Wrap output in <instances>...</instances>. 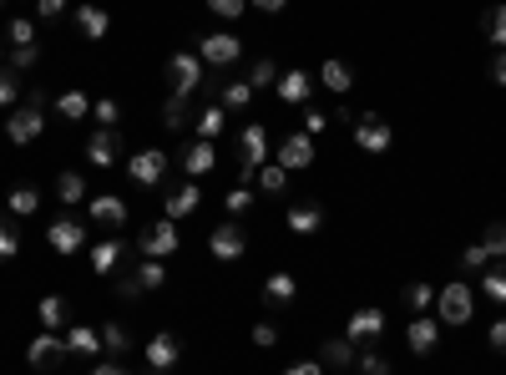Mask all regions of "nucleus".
I'll use <instances>...</instances> for the list:
<instances>
[{"label":"nucleus","mask_w":506,"mask_h":375,"mask_svg":"<svg viewBox=\"0 0 506 375\" xmlns=\"http://www.w3.org/2000/svg\"><path fill=\"white\" fill-rule=\"evenodd\" d=\"M46 97L41 91H25V102L21 107H11V117H5V137H11L15 147H25V143H36L41 132H46Z\"/></svg>","instance_id":"1"},{"label":"nucleus","mask_w":506,"mask_h":375,"mask_svg":"<svg viewBox=\"0 0 506 375\" xmlns=\"http://www.w3.org/2000/svg\"><path fill=\"white\" fill-rule=\"evenodd\" d=\"M354 147H360V153H370V157H380V153H390V147H395L390 122H385V117H380L375 107L354 117Z\"/></svg>","instance_id":"2"},{"label":"nucleus","mask_w":506,"mask_h":375,"mask_svg":"<svg viewBox=\"0 0 506 375\" xmlns=\"http://www.w3.org/2000/svg\"><path fill=\"white\" fill-rule=\"evenodd\" d=\"M436 314H441V324H471V314H476V295H471V285H445L436 289Z\"/></svg>","instance_id":"3"},{"label":"nucleus","mask_w":506,"mask_h":375,"mask_svg":"<svg viewBox=\"0 0 506 375\" xmlns=\"http://www.w3.org/2000/svg\"><path fill=\"white\" fill-rule=\"evenodd\" d=\"M167 81H173V97L188 102L192 91L202 87V56L198 52H173V61H167Z\"/></svg>","instance_id":"4"},{"label":"nucleus","mask_w":506,"mask_h":375,"mask_svg":"<svg viewBox=\"0 0 506 375\" xmlns=\"http://www.w3.org/2000/svg\"><path fill=\"white\" fill-rule=\"evenodd\" d=\"M66 355H71V350H66V340L56 335V330H41V335L25 345V365H31V370H56Z\"/></svg>","instance_id":"5"},{"label":"nucleus","mask_w":506,"mask_h":375,"mask_svg":"<svg viewBox=\"0 0 506 375\" xmlns=\"http://www.w3.org/2000/svg\"><path fill=\"white\" fill-rule=\"evenodd\" d=\"M239 157H243V168H239L243 183H248L253 173L264 168V157H268V132L258 127V122H248V127L239 132Z\"/></svg>","instance_id":"6"},{"label":"nucleus","mask_w":506,"mask_h":375,"mask_svg":"<svg viewBox=\"0 0 506 375\" xmlns=\"http://www.w3.org/2000/svg\"><path fill=\"white\" fill-rule=\"evenodd\" d=\"M177 244H183V233L173 229V219H157L152 229H142V239H137L142 259H167V254H177Z\"/></svg>","instance_id":"7"},{"label":"nucleus","mask_w":506,"mask_h":375,"mask_svg":"<svg viewBox=\"0 0 506 375\" xmlns=\"http://www.w3.org/2000/svg\"><path fill=\"white\" fill-rule=\"evenodd\" d=\"M126 173H132L137 188H157V183L167 178V153H163V147H142V153H132Z\"/></svg>","instance_id":"8"},{"label":"nucleus","mask_w":506,"mask_h":375,"mask_svg":"<svg viewBox=\"0 0 506 375\" xmlns=\"http://www.w3.org/2000/svg\"><path fill=\"white\" fill-rule=\"evenodd\" d=\"M198 56H202V66H233L243 56V41L228 36V31H208L198 41Z\"/></svg>","instance_id":"9"},{"label":"nucleus","mask_w":506,"mask_h":375,"mask_svg":"<svg viewBox=\"0 0 506 375\" xmlns=\"http://www.w3.org/2000/svg\"><path fill=\"white\" fill-rule=\"evenodd\" d=\"M314 157H319L314 137H309V132H289V137H284V147H278V168L304 173V168H314Z\"/></svg>","instance_id":"10"},{"label":"nucleus","mask_w":506,"mask_h":375,"mask_svg":"<svg viewBox=\"0 0 506 375\" xmlns=\"http://www.w3.org/2000/svg\"><path fill=\"white\" fill-rule=\"evenodd\" d=\"M208 248H213V259L233 264V259H243V248H248V233H243L239 223H218V229H208Z\"/></svg>","instance_id":"11"},{"label":"nucleus","mask_w":506,"mask_h":375,"mask_svg":"<svg viewBox=\"0 0 506 375\" xmlns=\"http://www.w3.org/2000/svg\"><path fill=\"white\" fill-rule=\"evenodd\" d=\"M46 244L61 254V259H71V254H81V244H87V229L76 219H51V229H46Z\"/></svg>","instance_id":"12"},{"label":"nucleus","mask_w":506,"mask_h":375,"mask_svg":"<svg viewBox=\"0 0 506 375\" xmlns=\"http://www.w3.org/2000/svg\"><path fill=\"white\" fill-rule=\"evenodd\" d=\"M142 355H147V370H173L177 355H183V340H177L173 330H157V335L147 340V350H142Z\"/></svg>","instance_id":"13"},{"label":"nucleus","mask_w":506,"mask_h":375,"mask_svg":"<svg viewBox=\"0 0 506 375\" xmlns=\"http://www.w3.org/2000/svg\"><path fill=\"white\" fill-rule=\"evenodd\" d=\"M117 147H122L117 127H97V132L87 137V157H91V168H112V163H117Z\"/></svg>","instance_id":"14"},{"label":"nucleus","mask_w":506,"mask_h":375,"mask_svg":"<svg viewBox=\"0 0 506 375\" xmlns=\"http://www.w3.org/2000/svg\"><path fill=\"white\" fill-rule=\"evenodd\" d=\"M344 335H350L354 345H370V340L385 335V314H380V310H354L350 324H344Z\"/></svg>","instance_id":"15"},{"label":"nucleus","mask_w":506,"mask_h":375,"mask_svg":"<svg viewBox=\"0 0 506 375\" xmlns=\"http://www.w3.org/2000/svg\"><path fill=\"white\" fill-rule=\"evenodd\" d=\"M405 345L416 350V355H430V350L441 345V320H426V314H416V320H410V330H405Z\"/></svg>","instance_id":"16"},{"label":"nucleus","mask_w":506,"mask_h":375,"mask_svg":"<svg viewBox=\"0 0 506 375\" xmlns=\"http://www.w3.org/2000/svg\"><path fill=\"white\" fill-rule=\"evenodd\" d=\"M91 223H101V229H122V223H126V203L117 193H97V198H91Z\"/></svg>","instance_id":"17"},{"label":"nucleus","mask_w":506,"mask_h":375,"mask_svg":"<svg viewBox=\"0 0 506 375\" xmlns=\"http://www.w3.org/2000/svg\"><path fill=\"white\" fill-rule=\"evenodd\" d=\"M284 223H289L299 239H309V233L324 229V208H319V203H294L289 213H284Z\"/></svg>","instance_id":"18"},{"label":"nucleus","mask_w":506,"mask_h":375,"mask_svg":"<svg viewBox=\"0 0 506 375\" xmlns=\"http://www.w3.org/2000/svg\"><path fill=\"white\" fill-rule=\"evenodd\" d=\"M278 97H284V102H309V91H314V77H309V71H299V66H294V71H278Z\"/></svg>","instance_id":"19"},{"label":"nucleus","mask_w":506,"mask_h":375,"mask_svg":"<svg viewBox=\"0 0 506 375\" xmlns=\"http://www.w3.org/2000/svg\"><path fill=\"white\" fill-rule=\"evenodd\" d=\"M198 203H202V188L198 183H183V188H173V193H167V219H192V213H198Z\"/></svg>","instance_id":"20"},{"label":"nucleus","mask_w":506,"mask_h":375,"mask_svg":"<svg viewBox=\"0 0 506 375\" xmlns=\"http://www.w3.org/2000/svg\"><path fill=\"white\" fill-rule=\"evenodd\" d=\"M122 259H126V239H117V233L91 248V269H97V274H117V264H122Z\"/></svg>","instance_id":"21"},{"label":"nucleus","mask_w":506,"mask_h":375,"mask_svg":"<svg viewBox=\"0 0 506 375\" xmlns=\"http://www.w3.org/2000/svg\"><path fill=\"white\" fill-rule=\"evenodd\" d=\"M213 163H218V147L208 143V137H198V143L183 153V173H188V178H202V173H213Z\"/></svg>","instance_id":"22"},{"label":"nucleus","mask_w":506,"mask_h":375,"mask_svg":"<svg viewBox=\"0 0 506 375\" xmlns=\"http://www.w3.org/2000/svg\"><path fill=\"white\" fill-rule=\"evenodd\" d=\"M354 355H360V345H354L350 335H340V340H324V345H319V365H354Z\"/></svg>","instance_id":"23"},{"label":"nucleus","mask_w":506,"mask_h":375,"mask_svg":"<svg viewBox=\"0 0 506 375\" xmlns=\"http://www.w3.org/2000/svg\"><path fill=\"white\" fill-rule=\"evenodd\" d=\"M76 26H81L87 41H101L107 31H112V15L101 11V5H81V11H76Z\"/></svg>","instance_id":"24"},{"label":"nucleus","mask_w":506,"mask_h":375,"mask_svg":"<svg viewBox=\"0 0 506 375\" xmlns=\"http://www.w3.org/2000/svg\"><path fill=\"white\" fill-rule=\"evenodd\" d=\"M319 87H329L334 97H344V91L354 87V71H350L344 61H334V56H329V61L319 66Z\"/></svg>","instance_id":"25"},{"label":"nucleus","mask_w":506,"mask_h":375,"mask_svg":"<svg viewBox=\"0 0 506 375\" xmlns=\"http://www.w3.org/2000/svg\"><path fill=\"white\" fill-rule=\"evenodd\" d=\"M294 295H299V279H294V274H268L264 279V299L268 305H294Z\"/></svg>","instance_id":"26"},{"label":"nucleus","mask_w":506,"mask_h":375,"mask_svg":"<svg viewBox=\"0 0 506 375\" xmlns=\"http://www.w3.org/2000/svg\"><path fill=\"white\" fill-rule=\"evenodd\" d=\"M66 350H71V355H97V350H101V330H91V324H71V330H66Z\"/></svg>","instance_id":"27"},{"label":"nucleus","mask_w":506,"mask_h":375,"mask_svg":"<svg viewBox=\"0 0 506 375\" xmlns=\"http://www.w3.org/2000/svg\"><path fill=\"white\" fill-rule=\"evenodd\" d=\"M5 203H11V213H15V219H31V213H36V208H41V193H36V188H31V183H15Z\"/></svg>","instance_id":"28"},{"label":"nucleus","mask_w":506,"mask_h":375,"mask_svg":"<svg viewBox=\"0 0 506 375\" xmlns=\"http://www.w3.org/2000/svg\"><path fill=\"white\" fill-rule=\"evenodd\" d=\"M56 112H61L66 117V122H81V117H87L91 112V97H87V91H61V97H56Z\"/></svg>","instance_id":"29"},{"label":"nucleus","mask_w":506,"mask_h":375,"mask_svg":"<svg viewBox=\"0 0 506 375\" xmlns=\"http://www.w3.org/2000/svg\"><path fill=\"white\" fill-rule=\"evenodd\" d=\"M56 198H61V203H87V178H81V173H61V178H56Z\"/></svg>","instance_id":"30"},{"label":"nucleus","mask_w":506,"mask_h":375,"mask_svg":"<svg viewBox=\"0 0 506 375\" xmlns=\"http://www.w3.org/2000/svg\"><path fill=\"white\" fill-rule=\"evenodd\" d=\"M36 320H41V330H56V324L66 320V299H61V295H46V299L36 305Z\"/></svg>","instance_id":"31"},{"label":"nucleus","mask_w":506,"mask_h":375,"mask_svg":"<svg viewBox=\"0 0 506 375\" xmlns=\"http://www.w3.org/2000/svg\"><path fill=\"white\" fill-rule=\"evenodd\" d=\"M137 285H142V295H152V289H163V285H167L163 259H142V264H137Z\"/></svg>","instance_id":"32"},{"label":"nucleus","mask_w":506,"mask_h":375,"mask_svg":"<svg viewBox=\"0 0 506 375\" xmlns=\"http://www.w3.org/2000/svg\"><path fill=\"white\" fill-rule=\"evenodd\" d=\"M223 122H228L223 107H202V112H198V132L208 137V143H218V137H223Z\"/></svg>","instance_id":"33"},{"label":"nucleus","mask_w":506,"mask_h":375,"mask_svg":"<svg viewBox=\"0 0 506 375\" xmlns=\"http://www.w3.org/2000/svg\"><path fill=\"white\" fill-rule=\"evenodd\" d=\"M481 31H486V41L506 46V5H492V11L481 15Z\"/></svg>","instance_id":"34"},{"label":"nucleus","mask_w":506,"mask_h":375,"mask_svg":"<svg viewBox=\"0 0 506 375\" xmlns=\"http://www.w3.org/2000/svg\"><path fill=\"white\" fill-rule=\"evenodd\" d=\"M248 102H253V87H248V81H228V87L218 91V107H223V112H228V107H248Z\"/></svg>","instance_id":"35"},{"label":"nucleus","mask_w":506,"mask_h":375,"mask_svg":"<svg viewBox=\"0 0 506 375\" xmlns=\"http://www.w3.org/2000/svg\"><path fill=\"white\" fill-rule=\"evenodd\" d=\"M163 127H173V132L188 127V102H183V97H167L163 102Z\"/></svg>","instance_id":"36"},{"label":"nucleus","mask_w":506,"mask_h":375,"mask_svg":"<svg viewBox=\"0 0 506 375\" xmlns=\"http://www.w3.org/2000/svg\"><path fill=\"white\" fill-rule=\"evenodd\" d=\"M258 188L278 198L284 188H289V168H278V163H274V168H258Z\"/></svg>","instance_id":"37"},{"label":"nucleus","mask_w":506,"mask_h":375,"mask_svg":"<svg viewBox=\"0 0 506 375\" xmlns=\"http://www.w3.org/2000/svg\"><path fill=\"white\" fill-rule=\"evenodd\" d=\"M354 370L360 375H390V361L375 355V350H360V355H354Z\"/></svg>","instance_id":"38"},{"label":"nucleus","mask_w":506,"mask_h":375,"mask_svg":"<svg viewBox=\"0 0 506 375\" xmlns=\"http://www.w3.org/2000/svg\"><path fill=\"white\" fill-rule=\"evenodd\" d=\"M481 289H486V295H492L496 305H506V269H501V264H496V269H486V274H481Z\"/></svg>","instance_id":"39"},{"label":"nucleus","mask_w":506,"mask_h":375,"mask_svg":"<svg viewBox=\"0 0 506 375\" xmlns=\"http://www.w3.org/2000/svg\"><path fill=\"white\" fill-rule=\"evenodd\" d=\"M481 244H486V254H492V259H501V254H506V223H486Z\"/></svg>","instance_id":"40"},{"label":"nucleus","mask_w":506,"mask_h":375,"mask_svg":"<svg viewBox=\"0 0 506 375\" xmlns=\"http://www.w3.org/2000/svg\"><path fill=\"white\" fill-rule=\"evenodd\" d=\"M405 305H410V310H430V305H436V289L416 279V285H405Z\"/></svg>","instance_id":"41"},{"label":"nucleus","mask_w":506,"mask_h":375,"mask_svg":"<svg viewBox=\"0 0 506 375\" xmlns=\"http://www.w3.org/2000/svg\"><path fill=\"white\" fill-rule=\"evenodd\" d=\"M274 81H278V66L274 61H253L248 66V87L253 91H258V87H274Z\"/></svg>","instance_id":"42"},{"label":"nucleus","mask_w":506,"mask_h":375,"mask_svg":"<svg viewBox=\"0 0 506 375\" xmlns=\"http://www.w3.org/2000/svg\"><path fill=\"white\" fill-rule=\"evenodd\" d=\"M21 102V81H15L11 66H0V107H15Z\"/></svg>","instance_id":"43"},{"label":"nucleus","mask_w":506,"mask_h":375,"mask_svg":"<svg viewBox=\"0 0 506 375\" xmlns=\"http://www.w3.org/2000/svg\"><path fill=\"white\" fill-rule=\"evenodd\" d=\"M91 117H97L101 127H117V117H122V102H112V97H101V102H91Z\"/></svg>","instance_id":"44"},{"label":"nucleus","mask_w":506,"mask_h":375,"mask_svg":"<svg viewBox=\"0 0 506 375\" xmlns=\"http://www.w3.org/2000/svg\"><path fill=\"white\" fill-rule=\"evenodd\" d=\"M101 345H107V350H126V345H132V335L112 320V324H101Z\"/></svg>","instance_id":"45"},{"label":"nucleus","mask_w":506,"mask_h":375,"mask_svg":"<svg viewBox=\"0 0 506 375\" xmlns=\"http://www.w3.org/2000/svg\"><path fill=\"white\" fill-rule=\"evenodd\" d=\"M11 46H36V21H11Z\"/></svg>","instance_id":"46"},{"label":"nucleus","mask_w":506,"mask_h":375,"mask_svg":"<svg viewBox=\"0 0 506 375\" xmlns=\"http://www.w3.org/2000/svg\"><path fill=\"white\" fill-rule=\"evenodd\" d=\"M208 11L223 15V21H239V15L248 11V0H208Z\"/></svg>","instance_id":"47"},{"label":"nucleus","mask_w":506,"mask_h":375,"mask_svg":"<svg viewBox=\"0 0 506 375\" xmlns=\"http://www.w3.org/2000/svg\"><path fill=\"white\" fill-rule=\"evenodd\" d=\"M41 61V46H15L11 52V71H31Z\"/></svg>","instance_id":"48"},{"label":"nucleus","mask_w":506,"mask_h":375,"mask_svg":"<svg viewBox=\"0 0 506 375\" xmlns=\"http://www.w3.org/2000/svg\"><path fill=\"white\" fill-rule=\"evenodd\" d=\"M461 264H466V269H486L492 254H486V244H466V248H461Z\"/></svg>","instance_id":"49"},{"label":"nucleus","mask_w":506,"mask_h":375,"mask_svg":"<svg viewBox=\"0 0 506 375\" xmlns=\"http://www.w3.org/2000/svg\"><path fill=\"white\" fill-rule=\"evenodd\" d=\"M253 345H258V350L278 345V330H274V324H268V320H258V324H253Z\"/></svg>","instance_id":"50"},{"label":"nucleus","mask_w":506,"mask_h":375,"mask_svg":"<svg viewBox=\"0 0 506 375\" xmlns=\"http://www.w3.org/2000/svg\"><path fill=\"white\" fill-rule=\"evenodd\" d=\"M15 254H21V239H15V229L0 223V259H15Z\"/></svg>","instance_id":"51"},{"label":"nucleus","mask_w":506,"mask_h":375,"mask_svg":"<svg viewBox=\"0 0 506 375\" xmlns=\"http://www.w3.org/2000/svg\"><path fill=\"white\" fill-rule=\"evenodd\" d=\"M324 127H329V112H319V107H309V112H304V132L314 137V132H324Z\"/></svg>","instance_id":"52"},{"label":"nucleus","mask_w":506,"mask_h":375,"mask_svg":"<svg viewBox=\"0 0 506 375\" xmlns=\"http://www.w3.org/2000/svg\"><path fill=\"white\" fill-rule=\"evenodd\" d=\"M253 203V193H248V183H239L233 193H228V213H243V208Z\"/></svg>","instance_id":"53"},{"label":"nucleus","mask_w":506,"mask_h":375,"mask_svg":"<svg viewBox=\"0 0 506 375\" xmlns=\"http://www.w3.org/2000/svg\"><path fill=\"white\" fill-rule=\"evenodd\" d=\"M486 77H492L496 87H506V52H496V56H492V66H486Z\"/></svg>","instance_id":"54"},{"label":"nucleus","mask_w":506,"mask_h":375,"mask_svg":"<svg viewBox=\"0 0 506 375\" xmlns=\"http://www.w3.org/2000/svg\"><path fill=\"white\" fill-rule=\"evenodd\" d=\"M142 285H137V274H126V279H117V299H137Z\"/></svg>","instance_id":"55"},{"label":"nucleus","mask_w":506,"mask_h":375,"mask_svg":"<svg viewBox=\"0 0 506 375\" xmlns=\"http://www.w3.org/2000/svg\"><path fill=\"white\" fill-rule=\"evenodd\" d=\"M36 11L46 15V21H56V15H66V0H36Z\"/></svg>","instance_id":"56"},{"label":"nucleus","mask_w":506,"mask_h":375,"mask_svg":"<svg viewBox=\"0 0 506 375\" xmlns=\"http://www.w3.org/2000/svg\"><path fill=\"white\" fill-rule=\"evenodd\" d=\"M486 340H492V350H501V355H506V320H496L492 330H486Z\"/></svg>","instance_id":"57"},{"label":"nucleus","mask_w":506,"mask_h":375,"mask_svg":"<svg viewBox=\"0 0 506 375\" xmlns=\"http://www.w3.org/2000/svg\"><path fill=\"white\" fill-rule=\"evenodd\" d=\"M284 375H324V365H319V361H294Z\"/></svg>","instance_id":"58"},{"label":"nucleus","mask_w":506,"mask_h":375,"mask_svg":"<svg viewBox=\"0 0 506 375\" xmlns=\"http://www.w3.org/2000/svg\"><path fill=\"white\" fill-rule=\"evenodd\" d=\"M284 5H289V0H253V11H264V15H278Z\"/></svg>","instance_id":"59"},{"label":"nucleus","mask_w":506,"mask_h":375,"mask_svg":"<svg viewBox=\"0 0 506 375\" xmlns=\"http://www.w3.org/2000/svg\"><path fill=\"white\" fill-rule=\"evenodd\" d=\"M91 375H126L122 365H91Z\"/></svg>","instance_id":"60"},{"label":"nucleus","mask_w":506,"mask_h":375,"mask_svg":"<svg viewBox=\"0 0 506 375\" xmlns=\"http://www.w3.org/2000/svg\"><path fill=\"white\" fill-rule=\"evenodd\" d=\"M147 375H167V370H147Z\"/></svg>","instance_id":"61"},{"label":"nucleus","mask_w":506,"mask_h":375,"mask_svg":"<svg viewBox=\"0 0 506 375\" xmlns=\"http://www.w3.org/2000/svg\"><path fill=\"white\" fill-rule=\"evenodd\" d=\"M0 5H5V0H0Z\"/></svg>","instance_id":"62"}]
</instances>
